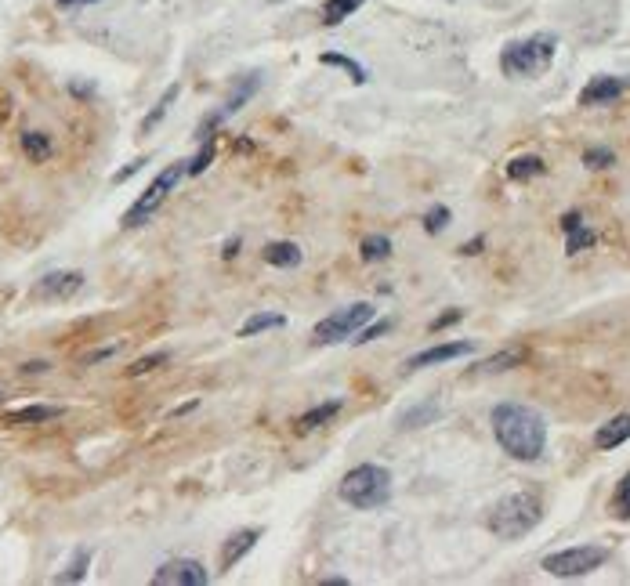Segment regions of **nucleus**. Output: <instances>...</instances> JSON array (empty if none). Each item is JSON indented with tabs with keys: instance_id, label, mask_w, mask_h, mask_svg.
<instances>
[{
	"instance_id": "1",
	"label": "nucleus",
	"mask_w": 630,
	"mask_h": 586,
	"mask_svg": "<svg viewBox=\"0 0 630 586\" xmlns=\"http://www.w3.org/2000/svg\"><path fill=\"white\" fill-rule=\"evenodd\" d=\"M493 435H497L500 449H504L507 456L529 464V460H540V453H544L547 424L536 409L518 406V402H500V406L493 409Z\"/></svg>"
},
{
	"instance_id": "2",
	"label": "nucleus",
	"mask_w": 630,
	"mask_h": 586,
	"mask_svg": "<svg viewBox=\"0 0 630 586\" xmlns=\"http://www.w3.org/2000/svg\"><path fill=\"white\" fill-rule=\"evenodd\" d=\"M337 496L355 511H377V507L392 500V474L377 464H359L341 478Z\"/></svg>"
},
{
	"instance_id": "3",
	"label": "nucleus",
	"mask_w": 630,
	"mask_h": 586,
	"mask_svg": "<svg viewBox=\"0 0 630 586\" xmlns=\"http://www.w3.org/2000/svg\"><path fill=\"white\" fill-rule=\"evenodd\" d=\"M544 518V503L533 492H515V496H504V500L489 511V532L500 539H522L525 532H533Z\"/></svg>"
},
{
	"instance_id": "4",
	"label": "nucleus",
	"mask_w": 630,
	"mask_h": 586,
	"mask_svg": "<svg viewBox=\"0 0 630 586\" xmlns=\"http://www.w3.org/2000/svg\"><path fill=\"white\" fill-rule=\"evenodd\" d=\"M554 51H558V40H554L551 33L511 40V44L500 51V69H504L511 80H529V76H540L551 69Z\"/></svg>"
},
{
	"instance_id": "5",
	"label": "nucleus",
	"mask_w": 630,
	"mask_h": 586,
	"mask_svg": "<svg viewBox=\"0 0 630 586\" xmlns=\"http://www.w3.org/2000/svg\"><path fill=\"white\" fill-rule=\"evenodd\" d=\"M182 178H185V163H171V167H163V171L156 174L153 185H149V189L138 196V203H134V207L124 214V228H138V225H145V221H153V214L163 207V199L178 189V181Z\"/></svg>"
},
{
	"instance_id": "6",
	"label": "nucleus",
	"mask_w": 630,
	"mask_h": 586,
	"mask_svg": "<svg viewBox=\"0 0 630 586\" xmlns=\"http://www.w3.org/2000/svg\"><path fill=\"white\" fill-rule=\"evenodd\" d=\"M370 319H373V304H352V308H341V312L326 315V319L315 326V330H312V344H341V341H352L355 333L363 330Z\"/></svg>"
},
{
	"instance_id": "7",
	"label": "nucleus",
	"mask_w": 630,
	"mask_h": 586,
	"mask_svg": "<svg viewBox=\"0 0 630 586\" xmlns=\"http://www.w3.org/2000/svg\"><path fill=\"white\" fill-rule=\"evenodd\" d=\"M605 558H609V550L605 547H573V550H558V554H547L544 558V572L558 579H576V576H587L594 568H602Z\"/></svg>"
},
{
	"instance_id": "8",
	"label": "nucleus",
	"mask_w": 630,
	"mask_h": 586,
	"mask_svg": "<svg viewBox=\"0 0 630 586\" xmlns=\"http://www.w3.org/2000/svg\"><path fill=\"white\" fill-rule=\"evenodd\" d=\"M207 568L200 561L192 558H174V561H163L160 568L153 572V583L156 586H207Z\"/></svg>"
},
{
	"instance_id": "9",
	"label": "nucleus",
	"mask_w": 630,
	"mask_h": 586,
	"mask_svg": "<svg viewBox=\"0 0 630 586\" xmlns=\"http://www.w3.org/2000/svg\"><path fill=\"white\" fill-rule=\"evenodd\" d=\"M84 290V272H48L33 286V301H69Z\"/></svg>"
},
{
	"instance_id": "10",
	"label": "nucleus",
	"mask_w": 630,
	"mask_h": 586,
	"mask_svg": "<svg viewBox=\"0 0 630 586\" xmlns=\"http://www.w3.org/2000/svg\"><path fill=\"white\" fill-rule=\"evenodd\" d=\"M471 341H449V344H435V348L420 351V355H413L406 366L410 369H428V366H442V362H453V359H464V355H471Z\"/></svg>"
},
{
	"instance_id": "11",
	"label": "nucleus",
	"mask_w": 630,
	"mask_h": 586,
	"mask_svg": "<svg viewBox=\"0 0 630 586\" xmlns=\"http://www.w3.org/2000/svg\"><path fill=\"white\" fill-rule=\"evenodd\" d=\"M630 87V80H616V76H594L591 84L580 91V105H609Z\"/></svg>"
},
{
	"instance_id": "12",
	"label": "nucleus",
	"mask_w": 630,
	"mask_h": 586,
	"mask_svg": "<svg viewBox=\"0 0 630 586\" xmlns=\"http://www.w3.org/2000/svg\"><path fill=\"white\" fill-rule=\"evenodd\" d=\"M258 536H261V529H239V532H232V536L221 543V568L229 572V568L236 565L239 558H247L250 550H254V543H258Z\"/></svg>"
},
{
	"instance_id": "13",
	"label": "nucleus",
	"mask_w": 630,
	"mask_h": 586,
	"mask_svg": "<svg viewBox=\"0 0 630 586\" xmlns=\"http://www.w3.org/2000/svg\"><path fill=\"white\" fill-rule=\"evenodd\" d=\"M562 232H565V254H580V250H587L594 243V232L583 225V218L576 210H569L562 218Z\"/></svg>"
},
{
	"instance_id": "14",
	"label": "nucleus",
	"mask_w": 630,
	"mask_h": 586,
	"mask_svg": "<svg viewBox=\"0 0 630 586\" xmlns=\"http://www.w3.org/2000/svg\"><path fill=\"white\" fill-rule=\"evenodd\" d=\"M627 438H630V413H620V416H612L609 424L598 427L594 445H598V449H616V445H623Z\"/></svg>"
},
{
	"instance_id": "15",
	"label": "nucleus",
	"mask_w": 630,
	"mask_h": 586,
	"mask_svg": "<svg viewBox=\"0 0 630 586\" xmlns=\"http://www.w3.org/2000/svg\"><path fill=\"white\" fill-rule=\"evenodd\" d=\"M55 416H62V409L58 406H22V409L4 413V424L33 427V424H48V420H55Z\"/></svg>"
},
{
	"instance_id": "16",
	"label": "nucleus",
	"mask_w": 630,
	"mask_h": 586,
	"mask_svg": "<svg viewBox=\"0 0 630 586\" xmlns=\"http://www.w3.org/2000/svg\"><path fill=\"white\" fill-rule=\"evenodd\" d=\"M265 261L272 268H294V265H301V246L287 243V239H279V243H268L265 246Z\"/></svg>"
},
{
	"instance_id": "17",
	"label": "nucleus",
	"mask_w": 630,
	"mask_h": 586,
	"mask_svg": "<svg viewBox=\"0 0 630 586\" xmlns=\"http://www.w3.org/2000/svg\"><path fill=\"white\" fill-rule=\"evenodd\" d=\"M287 326V319L279 312H258V315H250L243 326H239V337H258V333L265 330H283Z\"/></svg>"
},
{
	"instance_id": "18",
	"label": "nucleus",
	"mask_w": 630,
	"mask_h": 586,
	"mask_svg": "<svg viewBox=\"0 0 630 586\" xmlns=\"http://www.w3.org/2000/svg\"><path fill=\"white\" fill-rule=\"evenodd\" d=\"M337 413H341V398H334V402H323V406L308 409V413L297 420V431H315V427L330 424Z\"/></svg>"
},
{
	"instance_id": "19",
	"label": "nucleus",
	"mask_w": 630,
	"mask_h": 586,
	"mask_svg": "<svg viewBox=\"0 0 630 586\" xmlns=\"http://www.w3.org/2000/svg\"><path fill=\"white\" fill-rule=\"evenodd\" d=\"M366 0H326L323 4V22L326 26H341L348 15H355V11L363 8Z\"/></svg>"
},
{
	"instance_id": "20",
	"label": "nucleus",
	"mask_w": 630,
	"mask_h": 586,
	"mask_svg": "<svg viewBox=\"0 0 630 586\" xmlns=\"http://www.w3.org/2000/svg\"><path fill=\"white\" fill-rule=\"evenodd\" d=\"M388 254H392V239L388 236H366L363 243H359V257H363L366 265H377V261H384Z\"/></svg>"
},
{
	"instance_id": "21",
	"label": "nucleus",
	"mask_w": 630,
	"mask_h": 586,
	"mask_svg": "<svg viewBox=\"0 0 630 586\" xmlns=\"http://www.w3.org/2000/svg\"><path fill=\"white\" fill-rule=\"evenodd\" d=\"M544 160L540 156H518V160L507 163V178L515 181H525V178H536V174H544Z\"/></svg>"
},
{
	"instance_id": "22",
	"label": "nucleus",
	"mask_w": 630,
	"mask_h": 586,
	"mask_svg": "<svg viewBox=\"0 0 630 586\" xmlns=\"http://www.w3.org/2000/svg\"><path fill=\"white\" fill-rule=\"evenodd\" d=\"M22 152H26L29 160L44 163L51 156V142L40 131H22Z\"/></svg>"
},
{
	"instance_id": "23",
	"label": "nucleus",
	"mask_w": 630,
	"mask_h": 586,
	"mask_svg": "<svg viewBox=\"0 0 630 586\" xmlns=\"http://www.w3.org/2000/svg\"><path fill=\"white\" fill-rule=\"evenodd\" d=\"M319 62H323V66H337V69H344V73L352 76L355 84H366V69L359 66V62H352V58L337 55V51H326V55H319Z\"/></svg>"
},
{
	"instance_id": "24",
	"label": "nucleus",
	"mask_w": 630,
	"mask_h": 586,
	"mask_svg": "<svg viewBox=\"0 0 630 586\" xmlns=\"http://www.w3.org/2000/svg\"><path fill=\"white\" fill-rule=\"evenodd\" d=\"M174 98H178V87H167V95L160 98V105H156L153 113H149V116H145V120H142V134H149V131H153V127H156V123L163 120V116L171 113V102H174Z\"/></svg>"
},
{
	"instance_id": "25",
	"label": "nucleus",
	"mask_w": 630,
	"mask_h": 586,
	"mask_svg": "<svg viewBox=\"0 0 630 586\" xmlns=\"http://www.w3.org/2000/svg\"><path fill=\"white\" fill-rule=\"evenodd\" d=\"M439 413V402H428V406H417V409H410V413L402 416L399 424L402 427H424L431 420V416Z\"/></svg>"
},
{
	"instance_id": "26",
	"label": "nucleus",
	"mask_w": 630,
	"mask_h": 586,
	"mask_svg": "<svg viewBox=\"0 0 630 586\" xmlns=\"http://www.w3.org/2000/svg\"><path fill=\"white\" fill-rule=\"evenodd\" d=\"M87 561H91V550H80L77 561L69 565V572H62V576H58L55 583H80V579L87 576Z\"/></svg>"
},
{
	"instance_id": "27",
	"label": "nucleus",
	"mask_w": 630,
	"mask_h": 586,
	"mask_svg": "<svg viewBox=\"0 0 630 586\" xmlns=\"http://www.w3.org/2000/svg\"><path fill=\"white\" fill-rule=\"evenodd\" d=\"M254 91H258V76H250L247 84L239 87L236 95H232V98H229V102H225V109H221V116H229V113H236L239 105L247 102V98H250V95H254Z\"/></svg>"
},
{
	"instance_id": "28",
	"label": "nucleus",
	"mask_w": 630,
	"mask_h": 586,
	"mask_svg": "<svg viewBox=\"0 0 630 586\" xmlns=\"http://www.w3.org/2000/svg\"><path fill=\"white\" fill-rule=\"evenodd\" d=\"M210 160H214V138H210V142L203 145V149L196 152L189 163H185V174H203L210 167Z\"/></svg>"
},
{
	"instance_id": "29",
	"label": "nucleus",
	"mask_w": 630,
	"mask_h": 586,
	"mask_svg": "<svg viewBox=\"0 0 630 586\" xmlns=\"http://www.w3.org/2000/svg\"><path fill=\"white\" fill-rule=\"evenodd\" d=\"M449 218H453V214H449V207H431L428 214H424V232H431V236H435V232H442V228L449 225Z\"/></svg>"
},
{
	"instance_id": "30",
	"label": "nucleus",
	"mask_w": 630,
	"mask_h": 586,
	"mask_svg": "<svg viewBox=\"0 0 630 586\" xmlns=\"http://www.w3.org/2000/svg\"><path fill=\"white\" fill-rule=\"evenodd\" d=\"M612 511L620 514V518H630V471L623 474L620 489H616V500H612Z\"/></svg>"
},
{
	"instance_id": "31",
	"label": "nucleus",
	"mask_w": 630,
	"mask_h": 586,
	"mask_svg": "<svg viewBox=\"0 0 630 586\" xmlns=\"http://www.w3.org/2000/svg\"><path fill=\"white\" fill-rule=\"evenodd\" d=\"M392 330V319H381V322H373V326H363V330L355 333L352 341L355 344H370V341H377V337H381V333H388Z\"/></svg>"
},
{
	"instance_id": "32",
	"label": "nucleus",
	"mask_w": 630,
	"mask_h": 586,
	"mask_svg": "<svg viewBox=\"0 0 630 586\" xmlns=\"http://www.w3.org/2000/svg\"><path fill=\"white\" fill-rule=\"evenodd\" d=\"M583 163L594 167V171H605L609 163H616V156H612V149H587L583 152Z\"/></svg>"
},
{
	"instance_id": "33",
	"label": "nucleus",
	"mask_w": 630,
	"mask_h": 586,
	"mask_svg": "<svg viewBox=\"0 0 630 586\" xmlns=\"http://www.w3.org/2000/svg\"><path fill=\"white\" fill-rule=\"evenodd\" d=\"M160 362H167V351H156V355H145V359L134 362V366L127 369V373H131V377H142V373H149V369H156V366H160Z\"/></svg>"
},
{
	"instance_id": "34",
	"label": "nucleus",
	"mask_w": 630,
	"mask_h": 586,
	"mask_svg": "<svg viewBox=\"0 0 630 586\" xmlns=\"http://www.w3.org/2000/svg\"><path fill=\"white\" fill-rule=\"evenodd\" d=\"M518 359H522L518 351H504V355H493V359H489L482 369H489V373H497V369H511V362H518Z\"/></svg>"
},
{
	"instance_id": "35",
	"label": "nucleus",
	"mask_w": 630,
	"mask_h": 586,
	"mask_svg": "<svg viewBox=\"0 0 630 586\" xmlns=\"http://www.w3.org/2000/svg\"><path fill=\"white\" fill-rule=\"evenodd\" d=\"M457 319H460L457 312H449V315H442V319L431 322V330H442V326H449V322H457Z\"/></svg>"
},
{
	"instance_id": "36",
	"label": "nucleus",
	"mask_w": 630,
	"mask_h": 586,
	"mask_svg": "<svg viewBox=\"0 0 630 586\" xmlns=\"http://www.w3.org/2000/svg\"><path fill=\"white\" fill-rule=\"evenodd\" d=\"M84 4H95V0H58V8H84Z\"/></svg>"
},
{
	"instance_id": "37",
	"label": "nucleus",
	"mask_w": 630,
	"mask_h": 586,
	"mask_svg": "<svg viewBox=\"0 0 630 586\" xmlns=\"http://www.w3.org/2000/svg\"><path fill=\"white\" fill-rule=\"evenodd\" d=\"M478 246H482V239H475V243H464V246H460V254H478Z\"/></svg>"
}]
</instances>
